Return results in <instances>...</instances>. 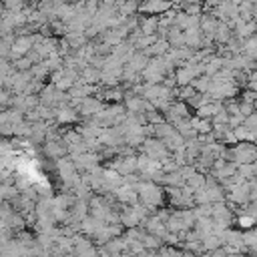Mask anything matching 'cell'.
<instances>
[{
    "mask_svg": "<svg viewBox=\"0 0 257 257\" xmlns=\"http://www.w3.org/2000/svg\"><path fill=\"white\" fill-rule=\"evenodd\" d=\"M223 247V241H221V237L217 235V233H211V235H207V237H203V249L205 251H217V249H221Z\"/></svg>",
    "mask_w": 257,
    "mask_h": 257,
    "instance_id": "11",
    "label": "cell"
},
{
    "mask_svg": "<svg viewBox=\"0 0 257 257\" xmlns=\"http://www.w3.org/2000/svg\"><path fill=\"white\" fill-rule=\"evenodd\" d=\"M6 223H8V227L12 229V231H20L22 227H24V217H22V213H10L8 215V219H6Z\"/></svg>",
    "mask_w": 257,
    "mask_h": 257,
    "instance_id": "12",
    "label": "cell"
},
{
    "mask_svg": "<svg viewBox=\"0 0 257 257\" xmlns=\"http://www.w3.org/2000/svg\"><path fill=\"white\" fill-rule=\"evenodd\" d=\"M167 118H169V122L171 124H183L187 118H189V112H187V106H183V104H171L169 108H167Z\"/></svg>",
    "mask_w": 257,
    "mask_h": 257,
    "instance_id": "5",
    "label": "cell"
},
{
    "mask_svg": "<svg viewBox=\"0 0 257 257\" xmlns=\"http://www.w3.org/2000/svg\"><path fill=\"white\" fill-rule=\"evenodd\" d=\"M143 153H145L149 159H153V161H157V163H161V165L169 159V149H167L165 143L159 141V139H145V143H143Z\"/></svg>",
    "mask_w": 257,
    "mask_h": 257,
    "instance_id": "3",
    "label": "cell"
},
{
    "mask_svg": "<svg viewBox=\"0 0 257 257\" xmlns=\"http://www.w3.org/2000/svg\"><path fill=\"white\" fill-rule=\"evenodd\" d=\"M235 159L239 161V163H253V159H255V149L253 147H247V143H243L241 147H237L235 149Z\"/></svg>",
    "mask_w": 257,
    "mask_h": 257,
    "instance_id": "10",
    "label": "cell"
},
{
    "mask_svg": "<svg viewBox=\"0 0 257 257\" xmlns=\"http://www.w3.org/2000/svg\"><path fill=\"white\" fill-rule=\"evenodd\" d=\"M0 88H4V78L0 76Z\"/></svg>",
    "mask_w": 257,
    "mask_h": 257,
    "instance_id": "18",
    "label": "cell"
},
{
    "mask_svg": "<svg viewBox=\"0 0 257 257\" xmlns=\"http://www.w3.org/2000/svg\"><path fill=\"white\" fill-rule=\"evenodd\" d=\"M106 98L118 100V98H120V90H116V88H114V90H108V92H106Z\"/></svg>",
    "mask_w": 257,
    "mask_h": 257,
    "instance_id": "17",
    "label": "cell"
},
{
    "mask_svg": "<svg viewBox=\"0 0 257 257\" xmlns=\"http://www.w3.org/2000/svg\"><path fill=\"white\" fill-rule=\"evenodd\" d=\"M56 118H58L60 122H70V120L76 118V112H74L70 106H64V108H60V110L56 112Z\"/></svg>",
    "mask_w": 257,
    "mask_h": 257,
    "instance_id": "13",
    "label": "cell"
},
{
    "mask_svg": "<svg viewBox=\"0 0 257 257\" xmlns=\"http://www.w3.org/2000/svg\"><path fill=\"white\" fill-rule=\"evenodd\" d=\"M195 211L193 209H179V211H173L169 215V221H167V229L169 233H187L195 227Z\"/></svg>",
    "mask_w": 257,
    "mask_h": 257,
    "instance_id": "1",
    "label": "cell"
},
{
    "mask_svg": "<svg viewBox=\"0 0 257 257\" xmlns=\"http://www.w3.org/2000/svg\"><path fill=\"white\" fill-rule=\"evenodd\" d=\"M98 78H100V72H98L94 66H90V68H84L80 82H94V80H98Z\"/></svg>",
    "mask_w": 257,
    "mask_h": 257,
    "instance_id": "15",
    "label": "cell"
},
{
    "mask_svg": "<svg viewBox=\"0 0 257 257\" xmlns=\"http://www.w3.org/2000/svg\"><path fill=\"white\" fill-rule=\"evenodd\" d=\"M155 28H157V20H155V18H147V20L143 22V34H145V36H151V34L155 32Z\"/></svg>",
    "mask_w": 257,
    "mask_h": 257,
    "instance_id": "16",
    "label": "cell"
},
{
    "mask_svg": "<svg viewBox=\"0 0 257 257\" xmlns=\"http://www.w3.org/2000/svg\"><path fill=\"white\" fill-rule=\"evenodd\" d=\"M112 167L118 175L126 177V175H133V171H137V159H133V157L131 159H118Z\"/></svg>",
    "mask_w": 257,
    "mask_h": 257,
    "instance_id": "9",
    "label": "cell"
},
{
    "mask_svg": "<svg viewBox=\"0 0 257 257\" xmlns=\"http://www.w3.org/2000/svg\"><path fill=\"white\" fill-rule=\"evenodd\" d=\"M165 8H169V2L167 0H151V2L145 4V10H149V12H161Z\"/></svg>",
    "mask_w": 257,
    "mask_h": 257,
    "instance_id": "14",
    "label": "cell"
},
{
    "mask_svg": "<svg viewBox=\"0 0 257 257\" xmlns=\"http://www.w3.org/2000/svg\"><path fill=\"white\" fill-rule=\"evenodd\" d=\"M96 163H98V157L92 155V153H80V155H74V165H76V169L94 171V169H96Z\"/></svg>",
    "mask_w": 257,
    "mask_h": 257,
    "instance_id": "7",
    "label": "cell"
},
{
    "mask_svg": "<svg viewBox=\"0 0 257 257\" xmlns=\"http://www.w3.org/2000/svg\"><path fill=\"white\" fill-rule=\"evenodd\" d=\"M114 193H116V199H118L120 203H126V205H128V203L133 205V203H137V199H139L137 187H135V185H128V183L120 185V187H118Z\"/></svg>",
    "mask_w": 257,
    "mask_h": 257,
    "instance_id": "6",
    "label": "cell"
},
{
    "mask_svg": "<svg viewBox=\"0 0 257 257\" xmlns=\"http://www.w3.org/2000/svg\"><path fill=\"white\" fill-rule=\"evenodd\" d=\"M137 193H139V199L143 201L145 207H159L163 203V189L157 187L153 181L137 185Z\"/></svg>",
    "mask_w": 257,
    "mask_h": 257,
    "instance_id": "2",
    "label": "cell"
},
{
    "mask_svg": "<svg viewBox=\"0 0 257 257\" xmlns=\"http://www.w3.org/2000/svg\"><path fill=\"white\" fill-rule=\"evenodd\" d=\"M76 106H78V112L84 114V116H88V114H98V112L102 110V108H100V102H98L96 98H90V96L78 100Z\"/></svg>",
    "mask_w": 257,
    "mask_h": 257,
    "instance_id": "8",
    "label": "cell"
},
{
    "mask_svg": "<svg viewBox=\"0 0 257 257\" xmlns=\"http://www.w3.org/2000/svg\"><path fill=\"white\" fill-rule=\"evenodd\" d=\"M34 48V36H26V34H18L16 40L12 42V48H10V56L12 58H20V56H26L30 50Z\"/></svg>",
    "mask_w": 257,
    "mask_h": 257,
    "instance_id": "4",
    "label": "cell"
}]
</instances>
